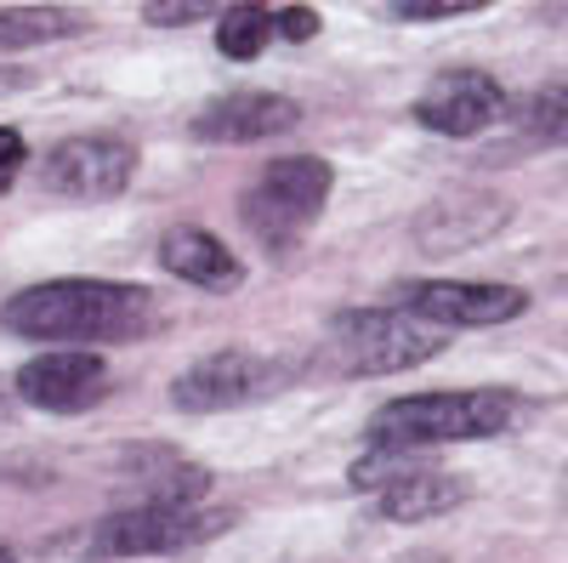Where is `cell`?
<instances>
[{
	"mask_svg": "<svg viewBox=\"0 0 568 563\" xmlns=\"http://www.w3.org/2000/svg\"><path fill=\"white\" fill-rule=\"evenodd\" d=\"M0 324L29 342H136L160 324V313H154V291L142 285L45 279V285H29L0 308Z\"/></svg>",
	"mask_w": 568,
	"mask_h": 563,
	"instance_id": "obj_1",
	"label": "cell"
},
{
	"mask_svg": "<svg viewBox=\"0 0 568 563\" xmlns=\"http://www.w3.org/2000/svg\"><path fill=\"white\" fill-rule=\"evenodd\" d=\"M524 399L506 388H455V393H415L393 399L369 415V444L387 450H433V444H478L500 439L524 421Z\"/></svg>",
	"mask_w": 568,
	"mask_h": 563,
	"instance_id": "obj_2",
	"label": "cell"
},
{
	"mask_svg": "<svg viewBox=\"0 0 568 563\" xmlns=\"http://www.w3.org/2000/svg\"><path fill=\"white\" fill-rule=\"evenodd\" d=\"M449 331L426 324L404 308H353L329 324V353L342 375H398L426 359H438Z\"/></svg>",
	"mask_w": 568,
	"mask_h": 563,
	"instance_id": "obj_3",
	"label": "cell"
},
{
	"mask_svg": "<svg viewBox=\"0 0 568 563\" xmlns=\"http://www.w3.org/2000/svg\"><path fill=\"white\" fill-rule=\"evenodd\" d=\"M329 182H336V171H329V160H318V154L273 160V165H262L256 182L245 188L240 217H245V228L256 233L262 245L291 251L302 233L318 222V211H324V200H329Z\"/></svg>",
	"mask_w": 568,
	"mask_h": 563,
	"instance_id": "obj_4",
	"label": "cell"
},
{
	"mask_svg": "<svg viewBox=\"0 0 568 563\" xmlns=\"http://www.w3.org/2000/svg\"><path fill=\"white\" fill-rule=\"evenodd\" d=\"M291 370L251 353V348H222V353H205L200 364H187L171 388V404L187 410V415H216V410H245L256 399H273Z\"/></svg>",
	"mask_w": 568,
	"mask_h": 563,
	"instance_id": "obj_5",
	"label": "cell"
},
{
	"mask_svg": "<svg viewBox=\"0 0 568 563\" xmlns=\"http://www.w3.org/2000/svg\"><path fill=\"white\" fill-rule=\"evenodd\" d=\"M233 512L216 506H171V501H136L98 530V552L109 557H154V552H182L222 535Z\"/></svg>",
	"mask_w": 568,
	"mask_h": 563,
	"instance_id": "obj_6",
	"label": "cell"
},
{
	"mask_svg": "<svg viewBox=\"0 0 568 563\" xmlns=\"http://www.w3.org/2000/svg\"><path fill=\"white\" fill-rule=\"evenodd\" d=\"M136 177V149L125 143V137H103V131H91V137H69V143H58L52 154H45V194H58V200H120L125 188Z\"/></svg>",
	"mask_w": 568,
	"mask_h": 563,
	"instance_id": "obj_7",
	"label": "cell"
},
{
	"mask_svg": "<svg viewBox=\"0 0 568 563\" xmlns=\"http://www.w3.org/2000/svg\"><path fill=\"white\" fill-rule=\"evenodd\" d=\"M398 308L438 324V331H478V324H506L529 308L517 285H484V279H420L398 291Z\"/></svg>",
	"mask_w": 568,
	"mask_h": 563,
	"instance_id": "obj_8",
	"label": "cell"
},
{
	"mask_svg": "<svg viewBox=\"0 0 568 563\" xmlns=\"http://www.w3.org/2000/svg\"><path fill=\"white\" fill-rule=\"evenodd\" d=\"M18 399L45 410V415H80L91 404H103L109 393V364L91 353V348H58V353H40L18 370Z\"/></svg>",
	"mask_w": 568,
	"mask_h": 563,
	"instance_id": "obj_9",
	"label": "cell"
},
{
	"mask_svg": "<svg viewBox=\"0 0 568 563\" xmlns=\"http://www.w3.org/2000/svg\"><path fill=\"white\" fill-rule=\"evenodd\" d=\"M426 131H438V137H478L489 131L500 114H506V91L495 74L484 69H444L433 86L415 98L409 109Z\"/></svg>",
	"mask_w": 568,
	"mask_h": 563,
	"instance_id": "obj_10",
	"label": "cell"
},
{
	"mask_svg": "<svg viewBox=\"0 0 568 563\" xmlns=\"http://www.w3.org/2000/svg\"><path fill=\"white\" fill-rule=\"evenodd\" d=\"M296 125H302V103L284 98V91H227V98H211L194 114L200 143H267V137Z\"/></svg>",
	"mask_w": 568,
	"mask_h": 563,
	"instance_id": "obj_11",
	"label": "cell"
},
{
	"mask_svg": "<svg viewBox=\"0 0 568 563\" xmlns=\"http://www.w3.org/2000/svg\"><path fill=\"white\" fill-rule=\"evenodd\" d=\"M160 268L176 273L182 285H200V291H240L245 285V262L233 257L211 228H171L160 240Z\"/></svg>",
	"mask_w": 568,
	"mask_h": 563,
	"instance_id": "obj_12",
	"label": "cell"
},
{
	"mask_svg": "<svg viewBox=\"0 0 568 563\" xmlns=\"http://www.w3.org/2000/svg\"><path fill=\"white\" fill-rule=\"evenodd\" d=\"M471 205H478V194H460V200H438L433 211H426L420 222H415V240L426 245V251H466V245H478V240H489L495 228H506V217H511V205L506 200H495L484 217H466Z\"/></svg>",
	"mask_w": 568,
	"mask_h": 563,
	"instance_id": "obj_13",
	"label": "cell"
},
{
	"mask_svg": "<svg viewBox=\"0 0 568 563\" xmlns=\"http://www.w3.org/2000/svg\"><path fill=\"white\" fill-rule=\"evenodd\" d=\"M460 501H466V484L455 473H438L433 466V473H415V479L382 490L375 495V512H382L387 524H420V519H438V512H449Z\"/></svg>",
	"mask_w": 568,
	"mask_h": 563,
	"instance_id": "obj_14",
	"label": "cell"
},
{
	"mask_svg": "<svg viewBox=\"0 0 568 563\" xmlns=\"http://www.w3.org/2000/svg\"><path fill=\"white\" fill-rule=\"evenodd\" d=\"M517 125H524V137H529V143L568 149V80L529 91V98L517 103Z\"/></svg>",
	"mask_w": 568,
	"mask_h": 563,
	"instance_id": "obj_15",
	"label": "cell"
},
{
	"mask_svg": "<svg viewBox=\"0 0 568 563\" xmlns=\"http://www.w3.org/2000/svg\"><path fill=\"white\" fill-rule=\"evenodd\" d=\"M273 12L267 7H222V23H216V52L233 58V63H251L262 58V46L273 40Z\"/></svg>",
	"mask_w": 568,
	"mask_h": 563,
	"instance_id": "obj_16",
	"label": "cell"
},
{
	"mask_svg": "<svg viewBox=\"0 0 568 563\" xmlns=\"http://www.w3.org/2000/svg\"><path fill=\"white\" fill-rule=\"evenodd\" d=\"M85 23L58 7H7L0 12V46H40V40H69Z\"/></svg>",
	"mask_w": 568,
	"mask_h": 563,
	"instance_id": "obj_17",
	"label": "cell"
},
{
	"mask_svg": "<svg viewBox=\"0 0 568 563\" xmlns=\"http://www.w3.org/2000/svg\"><path fill=\"white\" fill-rule=\"evenodd\" d=\"M484 0H393V18L404 23H426V18H460V12H478Z\"/></svg>",
	"mask_w": 568,
	"mask_h": 563,
	"instance_id": "obj_18",
	"label": "cell"
},
{
	"mask_svg": "<svg viewBox=\"0 0 568 563\" xmlns=\"http://www.w3.org/2000/svg\"><path fill=\"white\" fill-rule=\"evenodd\" d=\"M23 160H29V143H23V131H12V125H0V194H7V188L18 182Z\"/></svg>",
	"mask_w": 568,
	"mask_h": 563,
	"instance_id": "obj_19",
	"label": "cell"
},
{
	"mask_svg": "<svg viewBox=\"0 0 568 563\" xmlns=\"http://www.w3.org/2000/svg\"><path fill=\"white\" fill-rule=\"evenodd\" d=\"M318 23H324V18H318L313 7H278V12H273V29H278L284 40H313Z\"/></svg>",
	"mask_w": 568,
	"mask_h": 563,
	"instance_id": "obj_20",
	"label": "cell"
},
{
	"mask_svg": "<svg viewBox=\"0 0 568 563\" xmlns=\"http://www.w3.org/2000/svg\"><path fill=\"white\" fill-rule=\"evenodd\" d=\"M211 12L216 7H205V0H182V7H165V0H160V7H149V23H187V18H211Z\"/></svg>",
	"mask_w": 568,
	"mask_h": 563,
	"instance_id": "obj_21",
	"label": "cell"
},
{
	"mask_svg": "<svg viewBox=\"0 0 568 563\" xmlns=\"http://www.w3.org/2000/svg\"><path fill=\"white\" fill-rule=\"evenodd\" d=\"M29 86V69H0V98H7V91H23Z\"/></svg>",
	"mask_w": 568,
	"mask_h": 563,
	"instance_id": "obj_22",
	"label": "cell"
},
{
	"mask_svg": "<svg viewBox=\"0 0 568 563\" xmlns=\"http://www.w3.org/2000/svg\"><path fill=\"white\" fill-rule=\"evenodd\" d=\"M0 563H23V557H18L12 546H0Z\"/></svg>",
	"mask_w": 568,
	"mask_h": 563,
	"instance_id": "obj_23",
	"label": "cell"
},
{
	"mask_svg": "<svg viewBox=\"0 0 568 563\" xmlns=\"http://www.w3.org/2000/svg\"><path fill=\"white\" fill-rule=\"evenodd\" d=\"M0 421H7V399H0Z\"/></svg>",
	"mask_w": 568,
	"mask_h": 563,
	"instance_id": "obj_24",
	"label": "cell"
}]
</instances>
